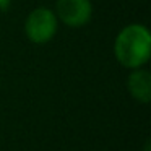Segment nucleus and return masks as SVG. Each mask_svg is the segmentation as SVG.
Wrapping results in <instances>:
<instances>
[{"mask_svg": "<svg viewBox=\"0 0 151 151\" xmlns=\"http://www.w3.org/2000/svg\"><path fill=\"white\" fill-rule=\"evenodd\" d=\"M59 31V20L55 12L47 7H37L28 13L24 20V34L28 41L37 46L47 44Z\"/></svg>", "mask_w": 151, "mask_h": 151, "instance_id": "2", "label": "nucleus"}, {"mask_svg": "<svg viewBox=\"0 0 151 151\" xmlns=\"http://www.w3.org/2000/svg\"><path fill=\"white\" fill-rule=\"evenodd\" d=\"M55 17L67 28H83L93 18L91 0H57Z\"/></svg>", "mask_w": 151, "mask_h": 151, "instance_id": "3", "label": "nucleus"}, {"mask_svg": "<svg viewBox=\"0 0 151 151\" xmlns=\"http://www.w3.org/2000/svg\"><path fill=\"white\" fill-rule=\"evenodd\" d=\"M128 94L140 104H148L151 101V73L145 67L130 70L127 76Z\"/></svg>", "mask_w": 151, "mask_h": 151, "instance_id": "4", "label": "nucleus"}, {"mask_svg": "<svg viewBox=\"0 0 151 151\" xmlns=\"http://www.w3.org/2000/svg\"><path fill=\"white\" fill-rule=\"evenodd\" d=\"M12 0H0V10H7L8 7H10Z\"/></svg>", "mask_w": 151, "mask_h": 151, "instance_id": "5", "label": "nucleus"}, {"mask_svg": "<svg viewBox=\"0 0 151 151\" xmlns=\"http://www.w3.org/2000/svg\"><path fill=\"white\" fill-rule=\"evenodd\" d=\"M114 57L124 68H141L151 57V34L141 23H130L114 39Z\"/></svg>", "mask_w": 151, "mask_h": 151, "instance_id": "1", "label": "nucleus"}]
</instances>
